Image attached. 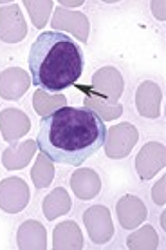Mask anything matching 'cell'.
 Instances as JSON below:
<instances>
[{"label":"cell","mask_w":166,"mask_h":250,"mask_svg":"<svg viewBox=\"0 0 166 250\" xmlns=\"http://www.w3.org/2000/svg\"><path fill=\"white\" fill-rule=\"evenodd\" d=\"M107 125L87 107H62L42 118L37 145L51 162L80 167L105 144Z\"/></svg>","instance_id":"1"},{"label":"cell","mask_w":166,"mask_h":250,"mask_svg":"<svg viewBox=\"0 0 166 250\" xmlns=\"http://www.w3.org/2000/svg\"><path fill=\"white\" fill-rule=\"evenodd\" d=\"M31 83L49 94L74 85L83 73V51L73 38L58 31H43L29 51Z\"/></svg>","instance_id":"2"},{"label":"cell","mask_w":166,"mask_h":250,"mask_svg":"<svg viewBox=\"0 0 166 250\" xmlns=\"http://www.w3.org/2000/svg\"><path fill=\"white\" fill-rule=\"evenodd\" d=\"M139 140V132L130 122L114 125L105 136V154L112 160H123L132 152Z\"/></svg>","instance_id":"3"},{"label":"cell","mask_w":166,"mask_h":250,"mask_svg":"<svg viewBox=\"0 0 166 250\" xmlns=\"http://www.w3.org/2000/svg\"><path fill=\"white\" fill-rule=\"evenodd\" d=\"M83 223L87 227V234L94 245L109 243L114 236V223L109 208L103 205L89 207L83 214Z\"/></svg>","instance_id":"4"},{"label":"cell","mask_w":166,"mask_h":250,"mask_svg":"<svg viewBox=\"0 0 166 250\" xmlns=\"http://www.w3.org/2000/svg\"><path fill=\"white\" fill-rule=\"evenodd\" d=\"M123 75L112 65H107V67L96 71L92 80H91V91L109 104H117L119 96L123 94Z\"/></svg>","instance_id":"5"},{"label":"cell","mask_w":166,"mask_h":250,"mask_svg":"<svg viewBox=\"0 0 166 250\" xmlns=\"http://www.w3.org/2000/svg\"><path fill=\"white\" fill-rule=\"evenodd\" d=\"M29 200H31L29 185L22 178H6L0 182V208L4 212H22Z\"/></svg>","instance_id":"6"},{"label":"cell","mask_w":166,"mask_h":250,"mask_svg":"<svg viewBox=\"0 0 166 250\" xmlns=\"http://www.w3.org/2000/svg\"><path fill=\"white\" fill-rule=\"evenodd\" d=\"M27 35V24L18 4L0 9V40L6 44H18Z\"/></svg>","instance_id":"7"},{"label":"cell","mask_w":166,"mask_h":250,"mask_svg":"<svg viewBox=\"0 0 166 250\" xmlns=\"http://www.w3.org/2000/svg\"><path fill=\"white\" fill-rule=\"evenodd\" d=\"M166 163V149L159 142H148L143 145L139 154L135 158V170L141 180L154 178L161 169H165Z\"/></svg>","instance_id":"8"},{"label":"cell","mask_w":166,"mask_h":250,"mask_svg":"<svg viewBox=\"0 0 166 250\" xmlns=\"http://www.w3.org/2000/svg\"><path fill=\"white\" fill-rule=\"evenodd\" d=\"M51 25L55 27L56 31H69L73 33L76 38H80L81 42L89 40V31H91V25H89V19L87 15L80 11H71V9H63L58 7L55 9Z\"/></svg>","instance_id":"9"},{"label":"cell","mask_w":166,"mask_h":250,"mask_svg":"<svg viewBox=\"0 0 166 250\" xmlns=\"http://www.w3.org/2000/svg\"><path fill=\"white\" fill-rule=\"evenodd\" d=\"M116 212L117 219H119V223H121L125 230H135L147 219L148 210L141 198L127 194L123 198H119L116 205Z\"/></svg>","instance_id":"10"},{"label":"cell","mask_w":166,"mask_h":250,"mask_svg":"<svg viewBox=\"0 0 166 250\" xmlns=\"http://www.w3.org/2000/svg\"><path fill=\"white\" fill-rule=\"evenodd\" d=\"M31 129L29 116L20 109H4L0 113V131L6 142L17 144V140L24 138Z\"/></svg>","instance_id":"11"},{"label":"cell","mask_w":166,"mask_h":250,"mask_svg":"<svg viewBox=\"0 0 166 250\" xmlns=\"http://www.w3.org/2000/svg\"><path fill=\"white\" fill-rule=\"evenodd\" d=\"M31 85L29 73L20 67H9L0 73V96L4 100H18Z\"/></svg>","instance_id":"12"},{"label":"cell","mask_w":166,"mask_h":250,"mask_svg":"<svg viewBox=\"0 0 166 250\" xmlns=\"http://www.w3.org/2000/svg\"><path fill=\"white\" fill-rule=\"evenodd\" d=\"M163 91L155 82H143L135 91V107L145 118H157L161 114Z\"/></svg>","instance_id":"13"},{"label":"cell","mask_w":166,"mask_h":250,"mask_svg":"<svg viewBox=\"0 0 166 250\" xmlns=\"http://www.w3.org/2000/svg\"><path fill=\"white\" fill-rule=\"evenodd\" d=\"M17 245L22 250H45L47 249V232L40 221L27 219L18 227Z\"/></svg>","instance_id":"14"},{"label":"cell","mask_w":166,"mask_h":250,"mask_svg":"<svg viewBox=\"0 0 166 250\" xmlns=\"http://www.w3.org/2000/svg\"><path fill=\"white\" fill-rule=\"evenodd\" d=\"M71 187L76 198L87 201L101 192V178L92 169H78L71 176Z\"/></svg>","instance_id":"15"},{"label":"cell","mask_w":166,"mask_h":250,"mask_svg":"<svg viewBox=\"0 0 166 250\" xmlns=\"http://www.w3.org/2000/svg\"><path fill=\"white\" fill-rule=\"evenodd\" d=\"M37 142L35 140H24L20 144H15L4 150L2 163L7 170H20L25 169L29 162L33 160L35 152H37Z\"/></svg>","instance_id":"16"},{"label":"cell","mask_w":166,"mask_h":250,"mask_svg":"<svg viewBox=\"0 0 166 250\" xmlns=\"http://www.w3.org/2000/svg\"><path fill=\"white\" fill-rule=\"evenodd\" d=\"M53 249L55 250H80L83 249V234L78 223L63 221L53 230Z\"/></svg>","instance_id":"17"},{"label":"cell","mask_w":166,"mask_h":250,"mask_svg":"<svg viewBox=\"0 0 166 250\" xmlns=\"http://www.w3.org/2000/svg\"><path fill=\"white\" fill-rule=\"evenodd\" d=\"M71 205H73V203H71L69 192L65 188L58 187L43 200L42 210H43V214H45V218L49 219V221H53V219H56L58 216L67 214L69 210H71Z\"/></svg>","instance_id":"18"},{"label":"cell","mask_w":166,"mask_h":250,"mask_svg":"<svg viewBox=\"0 0 166 250\" xmlns=\"http://www.w3.org/2000/svg\"><path fill=\"white\" fill-rule=\"evenodd\" d=\"M83 107L94 111L101 120H116L123 114V107L119 104H109V102L101 100L98 94H94L91 89H85Z\"/></svg>","instance_id":"19"},{"label":"cell","mask_w":166,"mask_h":250,"mask_svg":"<svg viewBox=\"0 0 166 250\" xmlns=\"http://www.w3.org/2000/svg\"><path fill=\"white\" fill-rule=\"evenodd\" d=\"M65 105H67V98L63 94H49L42 89H37L33 94V107H35V113L40 116H47Z\"/></svg>","instance_id":"20"},{"label":"cell","mask_w":166,"mask_h":250,"mask_svg":"<svg viewBox=\"0 0 166 250\" xmlns=\"http://www.w3.org/2000/svg\"><path fill=\"white\" fill-rule=\"evenodd\" d=\"M127 247L130 250H155L159 247V236L152 225H145L127 238Z\"/></svg>","instance_id":"21"},{"label":"cell","mask_w":166,"mask_h":250,"mask_svg":"<svg viewBox=\"0 0 166 250\" xmlns=\"http://www.w3.org/2000/svg\"><path fill=\"white\" fill-rule=\"evenodd\" d=\"M31 178L37 188H47L55 178V163L45 154H40L35 162V167L31 169Z\"/></svg>","instance_id":"22"},{"label":"cell","mask_w":166,"mask_h":250,"mask_svg":"<svg viewBox=\"0 0 166 250\" xmlns=\"http://www.w3.org/2000/svg\"><path fill=\"white\" fill-rule=\"evenodd\" d=\"M25 9L29 11V17H31V22L37 29H42L43 25L47 24L49 20V15L53 11L55 4L51 0H42V2H33V0H25L24 2Z\"/></svg>","instance_id":"23"},{"label":"cell","mask_w":166,"mask_h":250,"mask_svg":"<svg viewBox=\"0 0 166 250\" xmlns=\"http://www.w3.org/2000/svg\"><path fill=\"white\" fill-rule=\"evenodd\" d=\"M165 183H166V178L163 176L159 182L155 183V187L152 188V198H154V201L157 203V205H165Z\"/></svg>","instance_id":"24"},{"label":"cell","mask_w":166,"mask_h":250,"mask_svg":"<svg viewBox=\"0 0 166 250\" xmlns=\"http://www.w3.org/2000/svg\"><path fill=\"white\" fill-rule=\"evenodd\" d=\"M152 9H154V15L157 19L165 20V2H152Z\"/></svg>","instance_id":"25"},{"label":"cell","mask_w":166,"mask_h":250,"mask_svg":"<svg viewBox=\"0 0 166 250\" xmlns=\"http://www.w3.org/2000/svg\"><path fill=\"white\" fill-rule=\"evenodd\" d=\"M81 4H83L81 0H73V2H62L60 7H63V9H65V7H80Z\"/></svg>","instance_id":"26"}]
</instances>
